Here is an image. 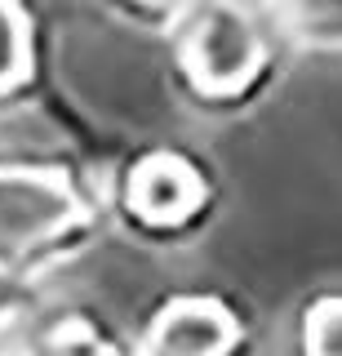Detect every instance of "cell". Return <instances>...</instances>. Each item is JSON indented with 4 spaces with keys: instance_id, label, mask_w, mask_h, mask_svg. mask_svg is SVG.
Masks as SVG:
<instances>
[{
    "instance_id": "6da1fadb",
    "label": "cell",
    "mask_w": 342,
    "mask_h": 356,
    "mask_svg": "<svg viewBox=\"0 0 342 356\" xmlns=\"http://www.w3.org/2000/svg\"><path fill=\"white\" fill-rule=\"evenodd\" d=\"M191 58L205 85H240L258 67V36L236 9H209L191 31Z\"/></svg>"
},
{
    "instance_id": "7a4b0ae2",
    "label": "cell",
    "mask_w": 342,
    "mask_h": 356,
    "mask_svg": "<svg viewBox=\"0 0 342 356\" xmlns=\"http://www.w3.org/2000/svg\"><path fill=\"white\" fill-rule=\"evenodd\" d=\"M71 214L67 192L36 174H0V245H31Z\"/></svg>"
},
{
    "instance_id": "3957f363",
    "label": "cell",
    "mask_w": 342,
    "mask_h": 356,
    "mask_svg": "<svg viewBox=\"0 0 342 356\" xmlns=\"http://www.w3.org/2000/svg\"><path fill=\"white\" fill-rule=\"evenodd\" d=\"M23 63H27V22L9 0H0V89L18 81Z\"/></svg>"
},
{
    "instance_id": "277c9868",
    "label": "cell",
    "mask_w": 342,
    "mask_h": 356,
    "mask_svg": "<svg viewBox=\"0 0 342 356\" xmlns=\"http://www.w3.org/2000/svg\"><path fill=\"white\" fill-rule=\"evenodd\" d=\"M302 5H307V18H311L320 31L342 36V0H302Z\"/></svg>"
},
{
    "instance_id": "5b68a950",
    "label": "cell",
    "mask_w": 342,
    "mask_h": 356,
    "mask_svg": "<svg viewBox=\"0 0 342 356\" xmlns=\"http://www.w3.org/2000/svg\"><path fill=\"white\" fill-rule=\"evenodd\" d=\"M0 356H5V352H0Z\"/></svg>"
}]
</instances>
